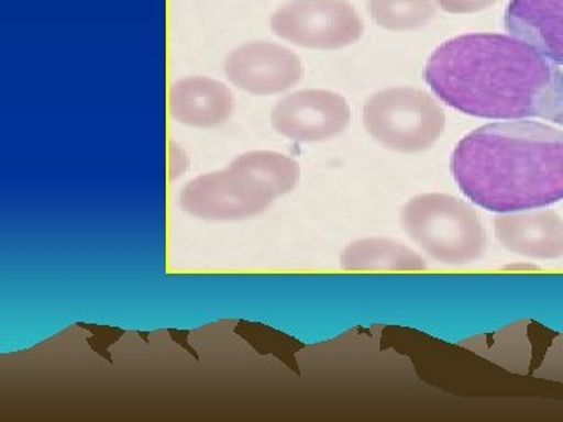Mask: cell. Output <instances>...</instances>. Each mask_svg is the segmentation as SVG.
I'll list each match as a JSON object with an SVG mask.
<instances>
[{
	"label": "cell",
	"instance_id": "6da1fadb",
	"mask_svg": "<svg viewBox=\"0 0 563 422\" xmlns=\"http://www.w3.org/2000/svg\"><path fill=\"white\" fill-rule=\"evenodd\" d=\"M424 80L453 109L484 120H540L563 125V74L531 44L498 33L443 43Z\"/></svg>",
	"mask_w": 563,
	"mask_h": 422
},
{
	"label": "cell",
	"instance_id": "7a4b0ae2",
	"mask_svg": "<svg viewBox=\"0 0 563 422\" xmlns=\"http://www.w3.org/2000/svg\"><path fill=\"white\" fill-rule=\"evenodd\" d=\"M451 171L484 210L543 209L563 201V131L529 120L484 125L455 146Z\"/></svg>",
	"mask_w": 563,
	"mask_h": 422
},
{
	"label": "cell",
	"instance_id": "3957f363",
	"mask_svg": "<svg viewBox=\"0 0 563 422\" xmlns=\"http://www.w3.org/2000/svg\"><path fill=\"white\" fill-rule=\"evenodd\" d=\"M402 225L418 247L444 265H468L487 252V233L479 214L454 196H415L404 206Z\"/></svg>",
	"mask_w": 563,
	"mask_h": 422
},
{
	"label": "cell",
	"instance_id": "277c9868",
	"mask_svg": "<svg viewBox=\"0 0 563 422\" xmlns=\"http://www.w3.org/2000/svg\"><path fill=\"white\" fill-rule=\"evenodd\" d=\"M363 124L387 149L417 154L440 140L446 118L440 103L415 88H387L373 95L363 109Z\"/></svg>",
	"mask_w": 563,
	"mask_h": 422
},
{
	"label": "cell",
	"instance_id": "5b68a950",
	"mask_svg": "<svg viewBox=\"0 0 563 422\" xmlns=\"http://www.w3.org/2000/svg\"><path fill=\"white\" fill-rule=\"evenodd\" d=\"M277 199L268 187L239 163L203 174L185 185L180 207L203 221H242L265 213Z\"/></svg>",
	"mask_w": 563,
	"mask_h": 422
},
{
	"label": "cell",
	"instance_id": "8992f818",
	"mask_svg": "<svg viewBox=\"0 0 563 422\" xmlns=\"http://www.w3.org/2000/svg\"><path fill=\"white\" fill-rule=\"evenodd\" d=\"M272 29L296 46L332 51L361 40L363 22L346 0H292L273 14Z\"/></svg>",
	"mask_w": 563,
	"mask_h": 422
},
{
	"label": "cell",
	"instance_id": "52a82bcc",
	"mask_svg": "<svg viewBox=\"0 0 563 422\" xmlns=\"http://www.w3.org/2000/svg\"><path fill=\"white\" fill-rule=\"evenodd\" d=\"M351 110L343 96L303 90L282 99L273 109L274 131L298 143H321L346 131Z\"/></svg>",
	"mask_w": 563,
	"mask_h": 422
},
{
	"label": "cell",
	"instance_id": "ba28073f",
	"mask_svg": "<svg viewBox=\"0 0 563 422\" xmlns=\"http://www.w3.org/2000/svg\"><path fill=\"white\" fill-rule=\"evenodd\" d=\"M224 70L235 87L254 96L279 95L303 77L298 55L274 43L244 44L225 58Z\"/></svg>",
	"mask_w": 563,
	"mask_h": 422
},
{
	"label": "cell",
	"instance_id": "9c48e42d",
	"mask_svg": "<svg viewBox=\"0 0 563 422\" xmlns=\"http://www.w3.org/2000/svg\"><path fill=\"white\" fill-rule=\"evenodd\" d=\"M495 235L512 254L533 260L563 257V220L553 210H523L495 218Z\"/></svg>",
	"mask_w": 563,
	"mask_h": 422
},
{
	"label": "cell",
	"instance_id": "30bf717a",
	"mask_svg": "<svg viewBox=\"0 0 563 422\" xmlns=\"http://www.w3.org/2000/svg\"><path fill=\"white\" fill-rule=\"evenodd\" d=\"M506 31L563 66V0H510Z\"/></svg>",
	"mask_w": 563,
	"mask_h": 422
},
{
	"label": "cell",
	"instance_id": "8fae6325",
	"mask_svg": "<svg viewBox=\"0 0 563 422\" xmlns=\"http://www.w3.org/2000/svg\"><path fill=\"white\" fill-rule=\"evenodd\" d=\"M168 101L174 120L190 127H217L233 113L231 90L209 77H187L176 81L169 90Z\"/></svg>",
	"mask_w": 563,
	"mask_h": 422
},
{
	"label": "cell",
	"instance_id": "7c38bea8",
	"mask_svg": "<svg viewBox=\"0 0 563 422\" xmlns=\"http://www.w3.org/2000/svg\"><path fill=\"white\" fill-rule=\"evenodd\" d=\"M347 271H424L428 263L406 244L388 238H365L347 244L340 257Z\"/></svg>",
	"mask_w": 563,
	"mask_h": 422
},
{
	"label": "cell",
	"instance_id": "4fadbf2b",
	"mask_svg": "<svg viewBox=\"0 0 563 422\" xmlns=\"http://www.w3.org/2000/svg\"><path fill=\"white\" fill-rule=\"evenodd\" d=\"M235 162L268 187L276 198L295 190L299 180L298 163L279 152H246L235 158Z\"/></svg>",
	"mask_w": 563,
	"mask_h": 422
},
{
	"label": "cell",
	"instance_id": "5bb4252c",
	"mask_svg": "<svg viewBox=\"0 0 563 422\" xmlns=\"http://www.w3.org/2000/svg\"><path fill=\"white\" fill-rule=\"evenodd\" d=\"M368 9L377 25L395 32L424 27L437 13L433 0H369Z\"/></svg>",
	"mask_w": 563,
	"mask_h": 422
},
{
	"label": "cell",
	"instance_id": "9a60e30c",
	"mask_svg": "<svg viewBox=\"0 0 563 422\" xmlns=\"http://www.w3.org/2000/svg\"><path fill=\"white\" fill-rule=\"evenodd\" d=\"M437 2L448 13L468 14L488 9L496 0H437Z\"/></svg>",
	"mask_w": 563,
	"mask_h": 422
}]
</instances>
